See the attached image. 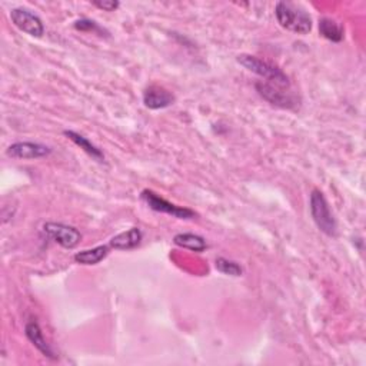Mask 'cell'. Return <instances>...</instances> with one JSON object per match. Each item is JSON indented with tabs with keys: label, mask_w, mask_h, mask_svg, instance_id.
Listing matches in <instances>:
<instances>
[{
	"label": "cell",
	"mask_w": 366,
	"mask_h": 366,
	"mask_svg": "<svg viewBox=\"0 0 366 366\" xmlns=\"http://www.w3.org/2000/svg\"><path fill=\"white\" fill-rule=\"evenodd\" d=\"M255 88L266 102L276 108L296 109L301 103L289 78L283 81H259L255 83Z\"/></svg>",
	"instance_id": "6da1fadb"
},
{
	"label": "cell",
	"mask_w": 366,
	"mask_h": 366,
	"mask_svg": "<svg viewBox=\"0 0 366 366\" xmlns=\"http://www.w3.org/2000/svg\"><path fill=\"white\" fill-rule=\"evenodd\" d=\"M278 23L292 33L307 34L312 30V17L302 6L291 2H279L275 8Z\"/></svg>",
	"instance_id": "7a4b0ae2"
},
{
	"label": "cell",
	"mask_w": 366,
	"mask_h": 366,
	"mask_svg": "<svg viewBox=\"0 0 366 366\" xmlns=\"http://www.w3.org/2000/svg\"><path fill=\"white\" fill-rule=\"evenodd\" d=\"M309 207H311V215L318 226L321 232H323L326 236L335 238L338 235V223L336 219L332 214L331 206L327 203L325 195L321 190L314 189L311 194V201H309Z\"/></svg>",
	"instance_id": "3957f363"
},
{
	"label": "cell",
	"mask_w": 366,
	"mask_h": 366,
	"mask_svg": "<svg viewBox=\"0 0 366 366\" xmlns=\"http://www.w3.org/2000/svg\"><path fill=\"white\" fill-rule=\"evenodd\" d=\"M141 199L148 205V207H150L152 210L159 212V214H166L170 215L173 218H178V219H194L196 218V212L183 207V206H178L175 203H170L169 201L163 199L162 196H159L158 194H155L153 190L145 189L141 195Z\"/></svg>",
	"instance_id": "277c9868"
},
{
	"label": "cell",
	"mask_w": 366,
	"mask_h": 366,
	"mask_svg": "<svg viewBox=\"0 0 366 366\" xmlns=\"http://www.w3.org/2000/svg\"><path fill=\"white\" fill-rule=\"evenodd\" d=\"M238 62L246 68L249 72H252L258 76H261L262 81H283L287 79V76L283 73L282 69L275 66L271 62H266L259 59L256 56L252 54H239Z\"/></svg>",
	"instance_id": "5b68a950"
},
{
	"label": "cell",
	"mask_w": 366,
	"mask_h": 366,
	"mask_svg": "<svg viewBox=\"0 0 366 366\" xmlns=\"http://www.w3.org/2000/svg\"><path fill=\"white\" fill-rule=\"evenodd\" d=\"M43 232L57 245L65 249H74L82 241V234L74 226L66 223L48 222L43 225Z\"/></svg>",
	"instance_id": "8992f818"
},
{
	"label": "cell",
	"mask_w": 366,
	"mask_h": 366,
	"mask_svg": "<svg viewBox=\"0 0 366 366\" xmlns=\"http://www.w3.org/2000/svg\"><path fill=\"white\" fill-rule=\"evenodd\" d=\"M12 23L29 36L33 37H42L45 34V25L42 19L25 8H16L10 12Z\"/></svg>",
	"instance_id": "52a82bcc"
},
{
	"label": "cell",
	"mask_w": 366,
	"mask_h": 366,
	"mask_svg": "<svg viewBox=\"0 0 366 366\" xmlns=\"http://www.w3.org/2000/svg\"><path fill=\"white\" fill-rule=\"evenodd\" d=\"M52 153V148L46 146L43 143L36 142H16L10 145L6 150V155L13 159H42L48 158Z\"/></svg>",
	"instance_id": "ba28073f"
},
{
	"label": "cell",
	"mask_w": 366,
	"mask_h": 366,
	"mask_svg": "<svg viewBox=\"0 0 366 366\" xmlns=\"http://www.w3.org/2000/svg\"><path fill=\"white\" fill-rule=\"evenodd\" d=\"M175 103V96L162 86L150 85L143 92V105L150 110H159Z\"/></svg>",
	"instance_id": "9c48e42d"
},
{
	"label": "cell",
	"mask_w": 366,
	"mask_h": 366,
	"mask_svg": "<svg viewBox=\"0 0 366 366\" xmlns=\"http://www.w3.org/2000/svg\"><path fill=\"white\" fill-rule=\"evenodd\" d=\"M25 334H26V338L34 345V348L41 354H43L46 358L57 359L54 351L52 349V346L48 343L39 323L34 322V321L28 322L25 326Z\"/></svg>",
	"instance_id": "30bf717a"
},
{
	"label": "cell",
	"mask_w": 366,
	"mask_h": 366,
	"mask_svg": "<svg viewBox=\"0 0 366 366\" xmlns=\"http://www.w3.org/2000/svg\"><path fill=\"white\" fill-rule=\"evenodd\" d=\"M143 234L139 227H130L129 230L113 236L109 242V246L116 250H130L138 247L142 243Z\"/></svg>",
	"instance_id": "8fae6325"
},
{
	"label": "cell",
	"mask_w": 366,
	"mask_h": 366,
	"mask_svg": "<svg viewBox=\"0 0 366 366\" xmlns=\"http://www.w3.org/2000/svg\"><path fill=\"white\" fill-rule=\"evenodd\" d=\"M110 249L112 247L109 245H99L92 249L81 250V252L74 254L73 259L76 263H79V265L93 266V265L101 263L103 259H106L108 255L110 254Z\"/></svg>",
	"instance_id": "7c38bea8"
},
{
	"label": "cell",
	"mask_w": 366,
	"mask_h": 366,
	"mask_svg": "<svg viewBox=\"0 0 366 366\" xmlns=\"http://www.w3.org/2000/svg\"><path fill=\"white\" fill-rule=\"evenodd\" d=\"M65 136L72 141L76 146H79L83 152H86L89 156H92L94 161H98V162H105V155H103V152L96 146L93 145L88 138H85L83 134L78 133V132H73V130H65L63 132Z\"/></svg>",
	"instance_id": "4fadbf2b"
},
{
	"label": "cell",
	"mask_w": 366,
	"mask_h": 366,
	"mask_svg": "<svg viewBox=\"0 0 366 366\" xmlns=\"http://www.w3.org/2000/svg\"><path fill=\"white\" fill-rule=\"evenodd\" d=\"M319 33L325 39L334 43H339L345 37V28L331 17H322L319 21Z\"/></svg>",
	"instance_id": "5bb4252c"
},
{
	"label": "cell",
	"mask_w": 366,
	"mask_h": 366,
	"mask_svg": "<svg viewBox=\"0 0 366 366\" xmlns=\"http://www.w3.org/2000/svg\"><path fill=\"white\" fill-rule=\"evenodd\" d=\"M173 243L179 247L189 249L192 252H203L207 249L206 239L196 234H178L173 238Z\"/></svg>",
	"instance_id": "9a60e30c"
},
{
	"label": "cell",
	"mask_w": 366,
	"mask_h": 366,
	"mask_svg": "<svg viewBox=\"0 0 366 366\" xmlns=\"http://www.w3.org/2000/svg\"><path fill=\"white\" fill-rule=\"evenodd\" d=\"M215 266L218 271L223 275L227 276H242L243 275V267L235 262V261H230L227 258H218L215 262Z\"/></svg>",
	"instance_id": "2e32d148"
},
{
	"label": "cell",
	"mask_w": 366,
	"mask_h": 366,
	"mask_svg": "<svg viewBox=\"0 0 366 366\" xmlns=\"http://www.w3.org/2000/svg\"><path fill=\"white\" fill-rule=\"evenodd\" d=\"M73 28L79 32H92L102 37H109V32L105 28H102L99 23L90 21V19H79V21H76L73 23Z\"/></svg>",
	"instance_id": "e0dca14e"
},
{
	"label": "cell",
	"mask_w": 366,
	"mask_h": 366,
	"mask_svg": "<svg viewBox=\"0 0 366 366\" xmlns=\"http://www.w3.org/2000/svg\"><path fill=\"white\" fill-rule=\"evenodd\" d=\"M92 5L94 8L105 10V12H114L121 6V3L116 2V0H103V2H93Z\"/></svg>",
	"instance_id": "ac0fdd59"
}]
</instances>
